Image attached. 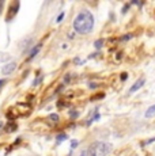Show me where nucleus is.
I'll use <instances>...</instances> for the list:
<instances>
[{
  "mask_svg": "<svg viewBox=\"0 0 155 156\" xmlns=\"http://www.w3.org/2000/svg\"><path fill=\"white\" fill-rule=\"evenodd\" d=\"M94 27V16L90 11H82L78 14V16L74 20V29L76 33L87 34Z\"/></svg>",
  "mask_w": 155,
  "mask_h": 156,
  "instance_id": "f257e3e1",
  "label": "nucleus"
},
{
  "mask_svg": "<svg viewBox=\"0 0 155 156\" xmlns=\"http://www.w3.org/2000/svg\"><path fill=\"white\" fill-rule=\"evenodd\" d=\"M112 144L105 143V141H95L88 147L87 152L90 156H106L112 151Z\"/></svg>",
  "mask_w": 155,
  "mask_h": 156,
  "instance_id": "f03ea898",
  "label": "nucleus"
},
{
  "mask_svg": "<svg viewBox=\"0 0 155 156\" xmlns=\"http://www.w3.org/2000/svg\"><path fill=\"white\" fill-rule=\"evenodd\" d=\"M18 10H19V2H14L13 4L8 8V15H7V22H10L14 16L18 14Z\"/></svg>",
  "mask_w": 155,
  "mask_h": 156,
  "instance_id": "7ed1b4c3",
  "label": "nucleus"
},
{
  "mask_svg": "<svg viewBox=\"0 0 155 156\" xmlns=\"http://www.w3.org/2000/svg\"><path fill=\"white\" fill-rule=\"evenodd\" d=\"M16 69V62H7L5 65H3L2 67V73L3 75H10V73H13L14 71Z\"/></svg>",
  "mask_w": 155,
  "mask_h": 156,
  "instance_id": "20e7f679",
  "label": "nucleus"
},
{
  "mask_svg": "<svg viewBox=\"0 0 155 156\" xmlns=\"http://www.w3.org/2000/svg\"><path fill=\"white\" fill-rule=\"evenodd\" d=\"M146 83V77H140V79H138V82L135 83L132 87H131V90L129 91L131 92H135V91H138V90H140L143 87V84Z\"/></svg>",
  "mask_w": 155,
  "mask_h": 156,
  "instance_id": "39448f33",
  "label": "nucleus"
},
{
  "mask_svg": "<svg viewBox=\"0 0 155 156\" xmlns=\"http://www.w3.org/2000/svg\"><path fill=\"white\" fill-rule=\"evenodd\" d=\"M40 49H41V45H37V46H34V48H33V49L30 50V55H29V60L34 58L35 55H37V53L40 52Z\"/></svg>",
  "mask_w": 155,
  "mask_h": 156,
  "instance_id": "423d86ee",
  "label": "nucleus"
},
{
  "mask_svg": "<svg viewBox=\"0 0 155 156\" xmlns=\"http://www.w3.org/2000/svg\"><path fill=\"white\" fill-rule=\"evenodd\" d=\"M153 115H155V105L151 106L150 109H147V112H146V117H153Z\"/></svg>",
  "mask_w": 155,
  "mask_h": 156,
  "instance_id": "0eeeda50",
  "label": "nucleus"
},
{
  "mask_svg": "<svg viewBox=\"0 0 155 156\" xmlns=\"http://www.w3.org/2000/svg\"><path fill=\"white\" fill-rule=\"evenodd\" d=\"M49 118L52 119L53 122H57V121H59V115H57V114H52V115H50Z\"/></svg>",
  "mask_w": 155,
  "mask_h": 156,
  "instance_id": "6e6552de",
  "label": "nucleus"
},
{
  "mask_svg": "<svg viewBox=\"0 0 155 156\" xmlns=\"http://www.w3.org/2000/svg\"><path fill=\"white\" fill-rule=\"evenodd\" d=\"M63 18H64V12H61L60 15H59V16H57V19H56V22H61V19H63Z\"/></svg>",
  "mask_w": 155,
  "mask_h": 156,
  "instance_id": "1a4fd4ad",
  "label": "nucleus"
},
{
  "mask_svg": "<svg viewBox=\"0 0 155 156\" xmlns=\"http://www.w3.org/2000/svg\"><path fill=\"white\" fill-rule=\"evenodd\" d=\"M3 7H4V2L0 0V14H2V11H3Z\"/></svg>",
  "mask_w": 155,
  "mask_h": 156,
  "instance_id": "9d476101",
  "label": "nucleus"
},
{
  "mask_svg": "<svg viewBox=\"0 0 155 156\" xmlns=\"http://www.w3.org/2000/svg\"><path fill=\"white\" fill-rule=\"evenodd\" d=\"M80 156H90V155H88V152H87V151H83L82 154H80Z\"/></svg>",
  "mask_w": 155,
  "mask_h": 156,
  "instance_id": "9b49d317",
  "label": "nucleus"
},
{
  "mask_svg": "<svg viewBox=\"0 0 155 156\" xmlns=\"http://www.w3.org/2000/svg\"><path fill=\"white\" fill-rule=\"evenodd\" d=\"M127 73H123V75H121V80H125V79H127Z\"/></svg>",
  "mask_w": 155,
  "mask_h": 156,
  "instance_id": "f8f14e48",
  "label": "nucleus"
},
{
  "mask_svg": "<svg viewBox=\"0 0 155 156\" xmlns=\"http://www.w3.org/2000/svg\"><path fill=\"white\" fill-rule=\"evenodd\" d=\"M101 44H102V41H98V42L95 44V46H97V48H99V46H101Z\"/></svg>",
  "mask_w": 155,
  "mask_h": 156,
  "instance_id": "ddd939ff",
  "label": "nucleus"
},
{
  "mask_svg": "<svg viewBox=\"0 0 155 156\" xmlns=\"http://www.w3.org/2000/svg\"><path fill=\"white\" fill-rule=\"evenodd\" d=\"M3 84H4V80H0V87H2Z\"/></svg>",
  "mask_w": 155,
  "mask_h": 156,
  "instance_id": "4468645a",
  "label": "nucleus"
},
{
  "mask_svg": "<svg viewBox=\"0 0 155 156\" xmlns=\"http://www.w3.org/2000/svg\"><path fill=\"white\" fill-rule=\"evenodd\" d=\"M3 126V124H2V122H0V128H2Z\"/></svg>",
  "mask_w": 155,
  "mask_h": 156,
  "instance_id": "2eb2a0df",
  "label": "nucleus"
}]
</instances>
